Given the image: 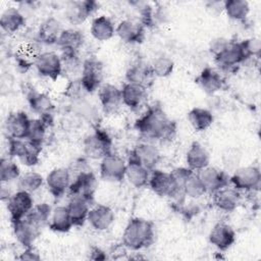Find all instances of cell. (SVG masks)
Here are the masks:
<instances>
[{
    "instance_id": "cell-32",
    "label": "cell",
    "mask_w": 261,
    "mask_h": 261,
    "mask_svg": "<svg viewBox=\"0 0 261 261\" xmlns=\"http://www.w3.org/2000/svg\"><path fill=\"white\" fill-rule=\"evenodd\" d=\"M61 57V74L66 76L69 81L76 80L81 77L83 63L77 53L73 52H62Z\"/></svg>"
},
{
    "instance_id": "cell-44",
    "label": "cell",
    "mask_w": 261,
    "mask_h": 261,
    "mask_svg": "<svg viewBox=\"0 0 261 261\" xmlns=\"http://www.w3.org/2000/svg\"><path fill=\"white\" fill-rule=\"evenodd\" d=\"M151 70L154 76L166 77L170 75L174 68L173 61L167 56H159L152 62Z\"/></svg>"
},
{
    "instance_id": "cell-30",
    "label": "cell",
    "mask_w": 261,
    "mask_h": 261,
    "mask_svg": "<svg viewBox=\"0 0 261 261\" xmlns=\"http://www.w3.org/2000/svg\"><path fill=\"white\" fill-rule=\"evenodd\" d=\"M84 41L85 37L81 31L75 29H66L62 31L56 45L62 50V52L77 53L83 47Z\"/></svg>"
},
{
    "instance_id": "cell-11",
    "label": "cell",
    "mask_w": 261,
    "mask_h": 261,
    "mask_svg": "<svg viewBox=\"0 0 261 261\" xmlns=\"http://www.w3.org/2000/svg\"><path fill=\"white\" fill-rule=\"evenodd\" d=\"M126 162L117 154L110 153L101 159L100 175L108 181H121L125 178Z\"/></svg>"
},
{
    "instance_id": "cell-47",
    "label": "cell",
    "mask_w": 261,
    "mask_h": 261,
    "mask_svg": "<svg viewBox=\"0 0 261 261\" xmlns=\"http://www.w3.org/2000/svg\"><path fill=\"white\" fill-rule=\"evenodd\" d=\"M194 172V170L190 169L189 167H176L172 171H170L178 190L182 193V187L187 178ZM184 194V193H182Z\"/></svg>"
},
{
    "instance_id": "cell-17",
    "label": "cell",
    "mask_w": 261,
    "mask_h": 261,
    "mask_svg": "<svg viewBox=\"0 0 261 261\" xmlns=\"http://www.w3.org/2000/svg\"><path fill=\"white\" fill-rule=\"evenodd\" d=\"M128 158L136 160L148 170L152 171L159 163L161 155L159 150L154 145L149 143H141L135 146V148L130 151Z\"/></svg>"
},
{
    "instance_id": "cell-19",
    "label": "cell",
    "mask_w": 261,
    "mask_h": 261,
    "mask_svg": "<svg viewBox=\"0 0 261 261\" xmlns=\"http://www.w3.org/2000/svg\"><path fill=\"white\" fill-rule=\"evenodd\" d=\"M241 193L231 185H227L212 193V202L216 208L224 212H231L239 206Z\"/></svg>"
},
{
    "instance_id": "cell-21",
    "label": "cell",
    "mask_w": 261,
    "mask_h": 261,
    "mask_svg": "<svg viewBox=\"0 0 261 261\" xmlns=\"http://www.w3.org/2000/svg\"><path fill=\"white\" fill-rule=\"evenodd\" d=\"M115 34L126 44H139L145 39V27L133 19H123L115 28Z\"/></svg>"
},
{
    "instance_id": "cell-42",
    "label": "cell",
    "mask_w": 261,
    "mask_h": 261,
    "mask_svg": "<svg viewBox=\"0 0 261 261\" xmlns=\"http://www.w3.org/2000/svg\"><path fill=\"white\" fill-rule=\"evenodd\" d=\"M51 212H52V209L48 204L41 203V204L34 205V207L24 217L30 219L32 222H34L38 226L43 227L47 222H49Z\"/></svg>"
},
{
    "instance_id": "cell-25",
    "label": "cell",
    "mask_w": 261,
    "mask_h": 261,
    "mask_svg": "<svg viewBox=\"0 0 261 261\" xmlns=\"http://www.w3.org/2000/svg\"><path fill=\"white\" fill-rule=\"evenodd\" d=\"M195 82L208 95H214L221 91L225 84L222 75L217 70L209 66L201 70Z\"/></svg>"
},
{
    "instance_id": "cell-39",
    "label": "cell",
    "mask_w": 261,
    "mask_h": 261,
    "mask_svg": "<svg viewBox=\"0 0 261 261\" xmlns=\"http://www.w3.org/2000/svg\"><path fill=\"white\" fill-rule=\"evenodd\" d=\"M45 182L44 177L36 171H28L19 176L17 179L18 190L25 191L28 193H35L40 190Z\"/></svg>"
},
{
    "instance_id": "cell-24",
    "label": "cell",
    "mask_w": 261,
    "mask_h": 261,
    "mask_svg": "<svg viewBox=\"0 0 261 261\" xmlns=\"http://www.w3.org/2000/svg\"><path fill=\"white\" fill-rule=\"evenodd\" d=\"M114 219V212L110 207L103 204H98L90 208L87 221L94 229L103 231L108 229L113 224Z\"/></svg>"
},
{
    "instance_id": "cell-33",
    "label": "cell",
    "mask_w": 261,
    "mask_h": 261,
    "mask_svg": "<svg viewBox=\"0 0 261 261\" xmlns=\"http://www.w3.org/2000/svg\"><path fill=\"white\" fill-rule=\"evenodd\" d=\"M90 32L94 39L104 42L110 40L114 36L115 27L109 17L100 15L92 20Z\"/></svg>"
},
{
    "instance_id": "cell-14",
    "label": "cell",
    "mask_w": 261,
    "mask_h": 261,
    "mask_svg": "<svg viewBox=\"0 0 261 261\" xmlns=\"http://www.w3.org/2000/svg\"><path fill=\"white\" fill-rule=\"evenodd\" d=\"M246 60L241 42L236 41H229L227 46L214 56V61L217 66L224 70L231 69Z\"/></svg>"
},
{
    "instance_id": "cell-2",
    "label": "cell",
    "mask_w": 261,
    "mask_h": 261,
    "mask_svg": "<svg viewBox=\"0 0 261 261\" xmlns=\"http://www.w3.org/2000/svg\"><path fill=\"white\" fill-rule=\"evenodd\" d=\"M155 239L154 224L145 218H132L122 233V245L132 251L151 246Z\"/></svg>"
},
{
    "instance_id": "cell-31",
    "label": "cell",
    "mask_w": 261,
    "mask_h": 261,
    "mask_svg": "<svg viewBox=\"0 0 261 261\" xmlns=\"http://www.w3.org/2000/svg\"><path fill=\"white\" fill-rule=\"evenodd\" d=\"M154 74L151 70V66L142 62H137L129 66L126 70L125 79L127 83H133L137 85H141L143 87H148L153 82Z\"/></svg>"
},
{
    "instance_id": "cell-35",
    "label": "cell",
    "mask_w": 261,
    "mask_h": 261,
    "mask_svg": "<svg viewBox=\"0 0 261 261\" xmlns=\"http://www.w3.org/2000/svg\"><path fill=\"white\" fill-rule=\"evenodd\" d=\"M49 228L56 232H67L73 226L67 207L57 206L55 207L49 219Z\"/></svg>"
},
{
    "instance_id": "cell-38",
    "label": "cell",
    "mask_w": 261,
    "mask_h": 261,
    "mask_svg": "<svg viewBox=\"0 0 261 261\" xmlns=\"http://www.w3.org/2000/svg\"><path fill=\"white\" fill-rule=\"evenodd\" d=\"M223 9L228 18L240 21L248 16L250 5L246 0H226L223 2Z\"/></svg>"
},
{
    "instance_id": "cell-10",
    "label": "cell",
    "mask_w": 261,
    "mask_h": 261,
    "mask_svg": "<svg viewBox=\"0 0 261 261\" xmlns=\"http://www.w3.org/2000/svg\"><path fill=\"white\" fill-rule=\"evenodd\" d=\"M34 207V199L31 193L17 190L6 201V208L9 213L10 221L14 222L23 218Z\"/></svg>"
},
{
    "instance_id": "cell-37",
    "label": "cell",
    "mask_w": 261,
    "mask_h": 261,
    "mask_svg": "<svg viewBox=\"0 0 261 261\" xmlns=\"http://www.w3.org/2000/svg\"><path fill=\"white\" fill-rule=\"evenodd\" d=\"M188 119L195 130L204 132L213 123L214 116L212 112L206 108L195 107L189 111Z\"/></svg>"
},
{
    "instance_id": "cell-23",
    "label": "cell",
    "mask_w": 261,
    "mask_h": 261,
    "mask_svg": "<svg viewBox=\"0 0 261 261\" xmlns=\"http://www.w3.org/2000/svg\"><path fill=\"white\" fill-rule=\"evenodd\" d=\"M208 240L218 250L226 251L236 242V232L230 225L224 222H218L210 230Z\"/></svg>"
},
{
    "instance_id": "cell-15",
    "label": "cell",
    "mask_w": 261,
    "mask_h": 261,
    "mask_svg": "<svg viewBox=\"0 0 261 261\" xmlns=\"http://www.w3.org/2000/svg\"><path fill=\"white\" fill-rule=\"evenodd\" d=\"M196 172L206 193L212 194L215 191L229 185V176L227 173L216 167L208 165L207 167Z\"/></svg>"
},
{
    "instance_id": "cell-16",
    "label": "cell",
    "mask_w": 261,
    "mask_h": 261,
    "mask_svg": "<svg viewBox=\"0 0 261 261\" xmlns=\"http://www.w3.org/2000/svg\"><path fill=\"white\" fill-rule=\"evenodd\" d=\"M31 118L23 111H14L7 115L4 121V129L7 138L25 139Z\"/></svg>"
},
{
    "instance_id": "cell-8",
    "label": "cell",
    "mask_w": 261,
    "mask_h": 261,
    "mask_svg": "<svg viewBox=\"0 0 261 261\" xmlns=\"http://www.w3.org/2000/svg\"><path fill=\"white\" fill-rule=\"evenodd\" d=\"M80 79L89 94L98 90L104 84L103 63L95 57L87 58L84 60Z\"/></svg>"
},
{
    "instance_id": "cell-9",
    "label": "cell",
    "mask_w": 261,
    "mask_h": 261,
    "mask_svg": "<svg viewBox=\"0 0 261 261\" xmlns=\"http://www.w3.org/2000/svg\"><path fill=\"white\" fill-rule=\"evenodd\" d=\"M33 64L39 74L52 81H56L61 75V57L55 52H40L35 56Z\"/></svg>"
},
{
    "instance_id": "cell-12",
    "label": "cell",
    "mask_w": 261,
    "mask_h": 261,
    "mask_svg": "<svg viewBox=\"0 0 261 261\" xmlns=\"http://www.w3.org/2000/svg\"><path fill=\"white\" fill-rule=\"evenodd\" d=\"M25 95L31 109L40 115V118L51 124L53 121L54 104L50 96L46 93H39L34 89H31Z\"/></svg>"
},
{
    "instance_id": "cell-13",
    "label": "cell",
    "mask_w": 261,
    "mask_h": 261,
    "mask_svg": "<svg viewBox=\"0 0 261 261\" xmlns=\"http://www.w3.org/2000/svg\"><path fill=\"white\" fill-rule=\"evenodd\" d=\"M71 182V174L68 168L58 167L52 169L45 178V184L50 194L55 198H61L68 192Z\"/></svg>"
},
{
    "instance_id": "cell-50",
    "label": "cell",
    "mask_w": 261,
    "mask_h": 261,
    "mask_svg": "<svg viewBox=\"0 0 261 261\" xmlns=\"http://www.w3.org/2000/svg\"><path fill=\"white\" fill-rule=\"evenodd\" d=\"M90 259L92 260H105L107 258L104 251H102L98 247H93L90 251Z\"/></svg>"
},
{
    "instance_id": "cell-18",
    "label": "cell",
    "mask_w": 261,
    "mask_h": 261,
    "mask_svg": "<svg viewBox=\"0 0 261 261\" xmlns=\"http://www.w3.org/2000/svg\"><path fill=\"white\" fill-rule=\"evenodd\" d=\"M11 224L15 239L24 248L33 246L34 242L39 237L42 229V227L38 226L27 217L11 222Z\"/></svg>"
},
{
    "instance_id": "cell-45",
    "label": "cell",
    "mask_w": 261,
    "mask_h": 261,
    "mask_svg": "<svg viewBox=\"0 0 261 261\" xmlns=\"http://www.w3.org/2000/svg\"><path fill=\"white\" fill-rule=\"evenodd\" d=\"M88 94L89 93L84 87L81 79L69 81L64 91V96L73 102L84 101Z\"/></svg>"
},
{
    "instance_id": "cell-41",
    "label": "cell",
    "mask_w": 261,
    "mask_h": 261,
    "mask_svg": "<svg viewBox=\"0 0 261 261\" xmlns=\"http://www.w3.org/2000/svg\"><path fill=\"white\" fill-rule=\"evenodd\" d=\"M18 165L9 158H1L0 161V180L2 184H9L20 176Z\"/></svg>"
},
{
    "instance_id": "cell-28",
    "label": "cell",
    "mask_w": 261,
    "mask_h": 261,
    "mask_svg": "<svg viewBox=\"0 0 261 261\" xmlns=\"http://www.w3.org/2000/svg\"><path fill=\"white\" fill-rule=\"evenodd\" d=\"M186 162L188 167L194 171L203 169L210 163L209 152L199 142H193L187 152Z\"/></svg>"
},
{
    "instance_id": "cell-40",
    "label": "cell",
    "mask_w": 261,
    "mask_h": 261,
    "mask_svg": "<svg viewBox=\"0 0 261 261\" xmlns=\"http://www.w3.org/2000/svg\"><path fill=\"white\" fill-rule=\"evenodd\" d=\"M48 126L49 124L42 118L31 119L25 139L40 147H43V143L45 141L46 136V129Z\"/></svg>"
},
{
    "instance_id": "cell-1",
    "label": "cell",
    "mask_w": 261,
    "mask_h": 261,
    "mask_svg": "<svg viewBox=\"0 0 261 261\" xmlns=\"http://www.w3.org/2000/svg\"><path fill=\"white\" fill-rule=\"evenodd\" d=\"M138 133L146 140H171L176 132V124L172 121L159 104L150 106L135 122Z\"/></svg>"
},
{
    "instance_id": "cell-26",
    "label": "cell",
    "mask_w": 261,
    "mask_h": 261,
    "mask_svg": "<svg viewBox=\"0 0 261 261\" xmlns=\"http://www.w3.org/2000/svg\"><path fill=\"white\" fill-rule=\"evenodd\" d=\"M122 104L133 110L139 109L147 98V88L133 83H124L120 89Z\"/></svg>"
},
{
    "instance_id": "cell-36",
    "label": "cell",
    "mask_w": 261,
    "mask_h": 261,
    "mask_svg": "<svg viewBox=\"0 0 261 261\" xmlns=\"http://www.w3.org/2000/svg\"><path fill=\"white\" fill-rule=\"evenodd\" d=\"M90 204L91 203L82 199L69 198V202L66 207L73 226H82L87 221Z\"/></svg>"
},
{
    "instance_id": "cell-20",
    "label": "cell",
    "mask_w": 261,
    "mask_h": 261,
    "mask_svg": "<svg viewBox=\"0 0 261 261\" xmlns=\"http://www.w3.org/2000/svg\"><path fill=\"white\" fill-rule=\"evenodd\" d=\"M98 8L96 1H73L69 2L65 8V17L72 24H81Z\"/></svg>"
},
{
    "instance_id": "cell-29",
    "label": "cell",
    "mask_w": 261,
    "mask_h": 261,
    "mask_svg": "<svg viewBox=\"0 0 261 261\" xmlns=\"http://www.w3.org/2000/svg\"><path fill=\"white\" fill-rule=\"evenodd\" d=\"M150 172V170H148L136 160L132 158L127 159L125 177L127 178L128 182L135 188L141 189L148 186Z\"/></svg>"
},
{
    "instance_id": "cell-5",
    "label": "cell",
    "mask_w": 261,
    "mask_h": 261,
    "mask_svg": "<svg viewBox=\"0 0 261 261\" xmlns=\"http://www.w3.org/2000/svg\"><path fill=\"white\" fill-rule=\"evenodd\" d=\"M8 139V154L17 158L25 166H34L39 162L42 147L27 139Z\"/></svg>"
},
{
    "instance_id": "cell-27",
    "label": "cell",
    "mask_w": 261,
    "mask_h": 261,
    "mask_svg": "<svg viewBox=\"0 0 261 261\" xmlns=\"http://www.w3.org/2000/svg\"><path fill=\"white\" fill-rule=\"evenodd\" d=\"M63 29L61 27L60 21L55 17H48L40 24L37 38L38 41L46 44V45H53L57 44V41L62 33Z\"/></svg>"
},
{
    "instance_id": "cell-49",
    "label": "cell",
    "mask_w": 261,
    "mask_h": 261,
    "mask_svg": "<svg viewBox=\"0 0 261 261\" xmlns=\"http://www.w3.org/2000/svg\"><path fill=\"white\" fill-rule=\"evenodd\" d=\"M17 259L19 260H40L41 257L38 254V252L32 247H28L24 248V251L17 257Z\"/></svg>"
},
{
    "instance_id": "cell-6",
    "label": "cell",
    "mask_w": 261,
    "mask_h": 261,
    "mask_svg": "<svg viewBox=\"0 0 261 261\" xmlns=\"http://www.w3.org/2000/svg\"><path fill=\"white\" fill-rule=\"evenodd\" d=\"M148 186L156 195L160 197L177 198L178 196H185L178 190L171 173L157 168L150 172Z\"/></svg>"
},
{
    "instance_id": "cell-46",
    "label": "cell",
    "mask_w": 261,
    "mask_h": 261,
    "mask_svg": "<svg viewBox=\"0 0 261 261\" xmlns=\"http://www.w3.org/2000/svg\"><path fill=\"white\" fill-rule=\"evenodd\" d=\"M241 45L247 60L253 57H259L260 51H261V44L259 39H256V38L247 39L242 41Z\"/></svg>"
},
{
    "instance_id": "cell-48",
    "label": "cell",
    "mask_w": 261,
    "mask_h": 261,
    "mask_svg": "<svg viewBox=\"0 0 261 261\" xmlns=\"http://www.w3.org/2000/svg\"><path fill=\"white\" fill-rule=\"evenodd\" d=\"M228 42L229 40L224 38H216L213 41H211L209 50H210V53L213 55V57L216 56L219 52H221L227 46Z\"/></svg>"
},
{
    "instance_id": "cell-43",
    "label": "cell",
    "mask_w": 261,
    "mask_h": 261,
    "mask_svg": "<svg viewBox=\"0 0 261 261\" xmlns=\"http://www.w3.org/2000/svg\"><path fill=\"white\" fill-rule=\"evenodd\" d=\"M182 193L185 196L190 197L192 199H198L204 194H206L205 189L202 186L196 171H194L185 181L182 187Z\"/></svg>"
},
{
    "instance_id": "cell-4",
    "label": "cell",
    "mask_w": 261,
    "mask_h": 261,
    "mask_svg": "<svg viewBox=\"0 0 261 261\" xmlns=\"http://www.w3.org/2000/svg\"><path fill=\"white\" fill-rule=\"evenodd\" d=\"M97 186L98 182L95 174L91 171V169L86 170L71 177V182L67 194L69 198L82 199L92 203Z\"/></svg>"
},
{
    "instance_id": "cell-3",
    "label": "cell",
    "mask_w": 261,
    "mask_h": 261,
    "mask_svg": "<svg viewBox=\"0 0 261 261\" xmlns=\"http://www.w3.org/2000/svg\"><path fill=\"white\" fill-rule=\"evenodd\" d=\"M112 147V140L109 135L97 127L94 133L88 135L83 142V151L87 158L90 159H102L106 155L110 154Z\"/></svg>"
},
{
    "instance_id": "cell-34",
    "label": "cell",
    "mask_w": 261,
    "mask_h": 261,
    "mask_svg": "<svg viewBox=\"0 0 261 261\" xmlns=\"http://www.w3.org/2000/svg\"><path fill=\"white\" fill-rule=\"evenodd\" d=\"M24 24L25 18L23 14L15 7H8L1 14L0 27L5 33H15Z\"/></svg>"
},
{
    "instance_id": "cell-22",
    "label": "cell",
    "mask_w": 261,
    "mask_h": 261,
    "mask_svg": "<svg viewBox=\"0 0 261 261\" xmlns=\"http://www.w3.org/2000/svg\"><path fill=\"white\" fill-rule=\"evenodd\" d=\"M98 97L106 114L115 113L122 104L120 89L111 84H103L98 89Z\"/></svg>"
},
{
    "instance_id": "cell-7",
    "label": "cell",
    "mask_w": 261,
    "mask_h": 261,
    "mask_svg": "<svg viewBox=\"0 0 261 261\" xmlns=\"http://www.w3.org/2000/svg\"><path fill=\"white\" fill-rule=\"evenodd\" d=\"M261 172L256 166H242L237 168L229 176V185L238 191L253 192L260 188Z\"/></svg>"
}]
</instances>
